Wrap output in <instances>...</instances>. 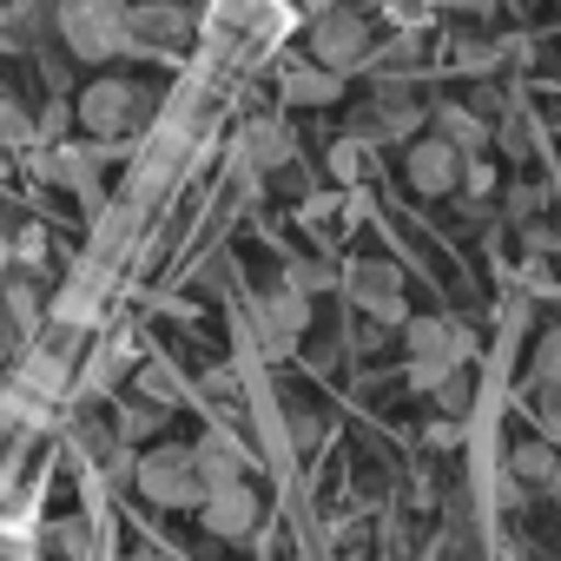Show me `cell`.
<instances>
[{
    "instance_id": "44dd1931",
    "label": "cell",
    "mask_w": 561,
    "mask_h": 561,
    "mask_svg": "<svg viewBox=\"0 0 561 561\" xmlns=\"http://www.w3.org/2000/svg\"><path fill=\"white\" fill-rule=\"evenodd\" d=\"M41 139V126L27 119V106L21 100H0V146H34Z\"/></svg>"
},
{
    "instance_id": "7a4b0ae2",
    "label": "cell",
    "mask_w": 561,
    "mask_h": 561,
    "mask_svg": "<svg viewBox=\"0 0 561 561\" xmlns=\"http://www.w3.org/2000/svg\"><path fill=\"white\" fill-rule=\"evenodd\" d=\"M133 482H139V495L159 502V508H198V502L211 495V482H205L198 462H192V443H159V449H146Z\"/></svg>"
},
{
    "instance_id": "7402d4cb",
    "label": "cell",
    "mask_w": 561,
    "mask_h": 561,
    "mask_svg": "<svg viewBox=\"0 0 561 561\" xmlns=\"http://www.w3.org/2000/svg\"><path fill=\"white\" fill-rule=\"evenodd\" d=\"M139 397H146V403H165V410H172V403L185 397V383H179V377H172L165 364H146V370H139Z\"/></svg>"
},
{
    "instance_id": "836d02e7",
    "label": "cell",
    "mask_w": 561,
    "mask_h": 561,
    "mask_svg": "<svg viewBox=\"0 0 561 561\" xmlns=\"http://www.w3.org/2000/svg\"><path fill=\"white\" fill-rule=\"evenodd\" d=\"M311 436H318V416H311V410H298V416H291V443H311Z\"/></svg>"
},
{
    "instance_id": "e0dca14e",
    "label": "cell",
    "mask_w": 561,
    "mask_h": 561,
    "mask_svg": "<svg viewBox=\"0 0 561 561\" xmlns=\"http://www.w3.org/2000/svg\"><path fill=\"white\" fill-rule=\"evenodd\" d=\"M54 318H60L67 331H87V324L100 318V285H93V277H87V285H67V291H60Z\"/></svg>"
},
{
    "instance_id": "cb8c5ba5",
    "label": "cell",
    "mask_w": 561,
    "mask_h": 561,
    "mask_svg": "<svg viewBox=\"0 0 561 561\" xmlns=\"http://www.w3.org/2000/svg\"><path fill=\"white\" fill-rule=\"evenodd\" d=\"M133 364V344H113V351H100L93 364H87V390H113V377Z\"/></svg>"
},
{
    "instance_id": "9c48e42d",
    "label": "cell",
    "mask_w": 561,
    "mask_h": 561,
    "mask_svg": "<svg viewBox=\"0 0 561 561\" xmlns=\"http://www.w3.org/2000/svg\"><path fill=\"white\" fill-rule=\"evenodd\" d=\"M344 291H351V305L370 311L377 324H403V277H397V264H357V271L344 277Z\"/></svg>"
},
{
    "instance_id": "3957f363",
    "label": "cell",
    "mask_w": 561,
    "mask_h": 561,
    "mask_svg": "<svg viewBox=\"0 0 561 561\" xmlns=\"http://www.w3.org/2000/svg\"><path fill=\"white\" fill-rule=\"evenodd\" d=\"M146 113H152V93H139V87H126V80H93V87L80 93V106H73V119H80L93 139H119V133L146 126Z\"/></svg>"
},
{
    "instance_id": "52a82bcc",
    "label": "cell",
    "mask_w": 561,
    "mask_h": 561,
    "mask_svg": "<svg viewBox=\"0 0 561 561\" xmlns=\"http://www.w3.org/2000/svg\"><path fill=\"white\" fill-rule=\"evenodd\" d=\"M416 126H423V106H416L410 93L383 87V93H377V106H364V113H357L351 139H364V146H390V139H410Z\"/></svg>"
},
{
    "instance_id": "2e32d148",
    "label": "cell",
    "mask_w": 561,
    "mask_h": 561,
    "mask_svg": "<svg viewBox=\"0 0 561 561\" xmlns=\"http://www.w3.org/2000/svg\"><path fill=\"white\" fill-rule=\"evenodd\" d=\"M21 383H27L34 397H60V390H67V357H54V351H27Z\"/></svg>"
},
{
    "instance_id": "ffe728a7",
    "label": "cell",
    "mask_w": 561,
    "mask_h": 561,
    "mask_svg": "<svg viewBox=\"0 0 561 561\" xmlns=\"http://www.w3.org/2000/svg\"><path fill=\"white\" fill-rule=\"evenodd\" d=\"M430 397H436V410H443V416H469V397H476V383H469V370L456 364V370H449V377H443Z\"/></svg>"
},
{
    "instance_id": "603a6c76",
    "label": "cell",
    "mask_w": 561,
    "mask_h": 561,
    "mask_svg": "<svg viewBox=\"0 0 561 561\" xmlns=\"http://www.w3.org/2000/svg\"><path fill=\"white\" fill-rule=\"evenodd\" d=\"M159 423H165V403H146V397H139V403L119 410V436H126V443H133V436H159Z\"/></svg>"
},
{
    "instance_id": "4dcf8cb0",
    "label": "cell",
    "mask_w": 561,
    "mask_h": 561,
    "mask_svg": "<svg viewBox=\"0 0 561 561\" xmlns=\"http://www.w3.org/2000/svg\"><path fill=\"white\" fill-rule=\"evenodd\" d=\"M489 185H495V172H489L482 159H469V165H462V192H489Z\"/></svg>"
},
{
    "instance_id": "484cf974",
    "label": "cell",
    "mask_w": 561,
    "mask_h": 561,
    "mask_svg": "<svg viewBox=\"0 0 561 561\" xmlns=\"http://www.w3.org/2000/svg\"><path fill=\"white\" fill-rule=\"evenodd\" d=\"M47 548H54L60 561H87V528H80V522H54V528H47Z\"/></svg>"
},
{
    "instance_id": "8992f818",
    "label": "cell",
    "mask_w": 561,
    "mask_h": 561,
    "mask_svg": "<svg viewBox=\"0 0 561 561\" xmlns=\"http://www.w3.org/2000/svg\"><path fill=\"white\" fill-rule=\"evenodd\" d=\"M462 165H469V152L449 146V139H416L410 159H403V172H410V185H416L423 198H449V192H462Z\"/></svg>"
},
{
    "instance_id": "5b68a950",
    "label": "cell",
    "mask_w": 561,
    "mask_h": 561,
    "mask_svg": "<svg viewBox=\"0 0 561 561\" xmlns=\"http://www.w3.org/2000/svg\"><path fill=\"white\" fill-rule=\"evenodd\" d=\"M251 324H257V351L277 364V357H291V344L311 331V291H298V285H277L257 311H251Z\"/></svg>"
},
{
    "instance_id": "1f68e13d",
    "label": "cell",
    "mask_w": 561,
    "mask_h": 561,
    "mask_svg": "<svg viewBox=\"0 0 561 561\" xmlns=\"http://www.w3.org/2000/svg\"><path fill=\"white\" fill-rule=\"evenodd\" d=\"M535 205H541V192H535V185H515V192H508V218H528Z\"/></svg>"
},
{
    "instance_id": "6da1fadb",
    "label": "cell",
    "mask_w": 561,
    "mask_h": 561,
    "mask_svg": "<svg viewBox=\"0 0 561 561\" xmlns=\"http://www.w3.org/2000/svg\"><path fill=\"white\" fill-rule=\"evenodd\" d=\"M126 14L119 0H60V34L80 60H113V54H133V34H126Z\"/></svg>"
},
{
    "instance_id": "7c38bea8",
    "label": "cell",
    "mask_w": 561,
    "mask_h": 561,
    "mask_svg": "<svg viewBox=\"0 0 561 561\" xmlns=\"http://www.w3.org/2000/svg\"><path fill=\"white\" fill-rule=\"evenodd\" d=\"M126 34H133V47H179L185 41V8H172V0L133 8L126 14Z\"/></svg>"
},
{
    "instance_id": "e575fe53",
    "label": "cell",
    "mask_w": 561,
    "mask_h": 561,
    "mask_svg": "<svg viewBox=\"0 0 561 561\" xmlns=\"http://www.w3.org/2000/svg\"><path fill=\"white\" fill-rule=\"evenodd\" d=\"M67 119H73V113H67V106H47V119H41V139H54V133H60V126H67Z\"/></svg>"
},
{
    "instance_id": "5bb4252c",
    "label": "cell",
    "mask_w": 561,
    "mask_h": 561,
    "mask_svg": "<svg viewBox=\"0 0 561 561\" xmlns=\"http://www.w3.org/2000/svg\"><path fill=\"white\" fill-rule=\"evenodd\" d=\"M192 462H198V476L218 489V482H238V469H244V449H238L225 430H205V436L192 443Z\"/></svg>"
},
{
    "instance_id": "277c9868",
    "label": "cell",
    "mask_w": 561,
    "mask_h": 561,
    "mask_svg": "<svg viewBox=\"0 0 561 561\" xmlns=\"http://www.w3.org/2000/svg\"><path fill=\"white\" fill-rule=\"evenodd\" d=\"M311 60L331 67V73L364 67V60H370V21L351 14V8H324V14L311 21Z\"/></svg>"
},
{
    "instance_id": "4fadbf2b",
    "label": "cell",
    "mask_w": 561,
    "mask_h": 561,
    "mask_svg": "<svg viewBox=\"0 0 561 561\" xmlns=\"http://www.w3.org/2000/svg\"><path fill=\"white\" fill-rule=\"evenodd\" d=\"M41 172H47L54 185H67V192H87V198H93L100 152H93V146H54V152H41Z\"/></svg>"
},
{
    "instance_id": "d4e9b609",
    "label": "cell",
    "mask_w": 561,
    "mask_h": 561,
    "mask_svg": "<svg viewBox=\"0 0 561 561\" xmlns=\"http://www.w3.org/2000/svg\"><path fill=\"white\" fill-rule=\"evenodd\" d=\"M285 285H298V291H311V298H318V291H331V285H337V271H331V264H318V257H298V264L285 271Z\"/></svg>"
},
{
    "instance_id": "ba28073f",
    "label": "cell",
    "mask_w": 561,
    "mask_h": 561,
    "mask_svg": "<svg viewBox=\"0 0 561 561\" xmlns=\"http://www.w3.org/2000/svg\"><path fill=\"white\" fill-rule=\"evenodd\" d=\"M403 344H410V364H469L476 357V337L449 318H410Z\"/></svg>"
},
{
    "instance_id": "f546056e",
    "label": "cell",
    "mask_w": 561,
    "mask_h": 561,
    "mask_svg": "<svg viewBox=\"0 0 561 561\" xmlns=\"http://www.w3.org/2000/svg\"><path fill=\"white\" fill-rule=\"evenodd\" d=\"M8 318H14V324H34V291H27V285L8 291Z\"/></svg>"
},
{
    "instance_id": "30bf717a",
    "label": "cell",
    "mask_w": 561,
    "mask_h": 561,
    "mask_svg": "<svg viewBox=\"0 0 561 561\" xmlns=\"http://www.w3.org/2000/svg\"><path fill=\"white\" fill-rule=\"evenodd\" d=\"M198 515H205V528H211L218 541H244V535L257 528V489H244V476H238V482H218V489L198 502Z\"/></svg>"
},
{
    "instance_id": "d590c367",
    "label": "cell",
    "mask_w": 561,
    "mask_h": 561,
    "mask_svg": "<svg viewBox=\"0 0 561 561\" xmlns=\"http://www.w3.org/2000/svg\"><path fill=\"white\" fill-rule=\"evenodd\" d=\"M449 8H482V0H449Z\"/></svg>"
},
{
    "instance_id": "ac0fdd59",
    "label": "cell",
    "mask_w": 561,
    "mask_h": 561,
    "mask_svg": "<svg viewBox=\"0 0 561 561\" xmlns=\"http://www.w3.org/2000/svg\"><path fill=\"white\" fill-rule=\"evenodd\" d=\"M436 126H443V139H449V146H462V152H482V146H489L482 119H476V113H462V106H443V113H436Z\"/></svg>"
},
{
    "instance_id": "d6986e66",
    "label": "cell",
    "mask_w": 561,
    "mask_h": 561,
    "mask_svg": "<svg viewBox=\"0 0 561 561\" xmlns=\"http://www.w3.org/2000/svg\"><path fill=\"white\" fill-rule=\"evenodd\" d=\"M515 476H522V482H554V476H561V462H554V443L528 436V443L515 449Z\"/></svg>"
},
{
    "instance_id": "8fae6325",
    "label": "cell",
    "mask_w": 561,
    "mask_h": 561,
    "mask_svg": "<svg viewBox=\"0 0 561 561\" xmlns=\"http://www.w3.org/2000/svg\"><path fill=\"white\" fill-rule=\"evenodd\" d=\"M277 165H291V133L277 119H251L238 133V172H277Z\"/></svg>"
},
{
    "instance_id": "4316f807",
    "label": "cell",
    "mask_w": 561,
    "mask_h": 561,
    "mask_svg": "<svg viewBox=\"0 0 561 561\" xmlns=\"http://www.w3.org/2000/svg\"><path fill=\"white\" fill-rule=\"evenodd\" d=\"M535 383L561 390V331H541V344H535Z\"/></svg>"
},
{
    "instance_id": "83f0119b",
    "label": "cell",
    "mask_w": 561,
    "mask_h": 561,
    "mask_svg": "<svg viewBox=\"0 0 561 561\" xmlns=\"http://www.w3.org/2000/svg\"><path fill=\"white\" fill-rule=\"evenodd\" d=\"M357 152H364V139H337L331 146V172L337 179H357Z\"/></svg>"
},
{
    "instance_id": "f1b7e54d",
    "label": "cell",
    "mask_w": 561,
    "mask_h": 561,
    "mask_svg": "<svg viewBox=\"0 0 561 561\" xmlns=\"http://www.w3.org/2000/svg\"><path fill=\"white\" fill-rule=\"evenodd\" d=\"M14 257H21V264H41V257H47V231H41V225H27V231L14 238Z\"/></svg>"
},
{
    "instance_id": "d6a6232c",
    "label": "cell",
    "mask_w": 561,
    "mask_h": 561,
    "mask_svg": "<svg viewBox=\"0 0 561 561\" xmlns=\"http://www.w3.org/2000/svg\"><path fill=\"white\" fill-rule=\"evenodd\" d=\"M205 383H211V397H225V403H231V397H238V377H231V370H211V377H205Z\"/></svg>"
},
{
    "instance_id": "9a60e30c",
    "label": "cell",
    "mask_w": 561,
    "mask_h": 561,
    "mask_svg": "<svg viewBox=\"0 0 561 561\" xmlns=\"http://www.w3.org/2000/svg\"><path fill=\"white\" fill-rule=\"evenodd\" d=\"M344 93V73L331 67H285V100L291 106H331Z\"/></svg>"
}]
</instances>
